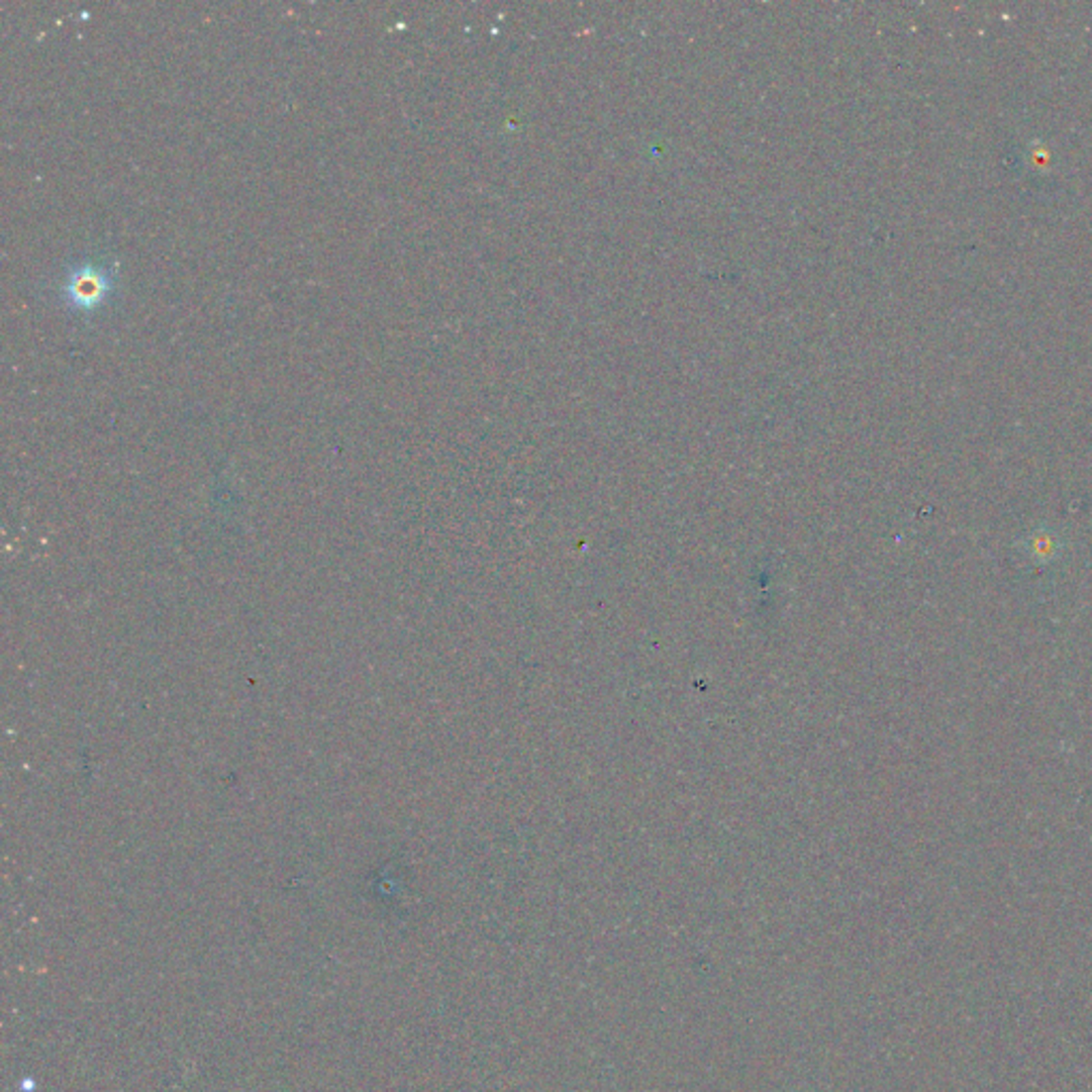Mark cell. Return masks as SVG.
<instances>
[{
	"instance_id": "6da1fadb",
	"label": "cell",
	"mask_w": 1092,
	"mask_h": 1092,
	"mask_svg": "<svg viewBox=\"0 0 1092 1092\" xmlns=\"http://www.w3.org/2000/svg\"><path fill=\"white\" fill-rule=\"evenodd\" d=\"M105 288V282L101 275H94L90 271H84L79 273L73 278V284H71V295L75 301L79 303H90V301H96L101 297V290Z\"/></svg>"
}]
</instances>
